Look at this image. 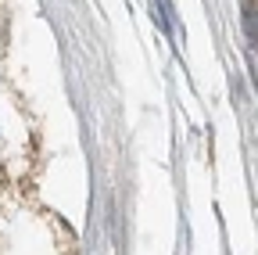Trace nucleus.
Here are the masks:
<instances>
[{
    "label": "nucleus",
    "mask_w": 258,
    "mask_h": 255,
    "mask_svg": "<svg viewBox=\"0 0 258 255\" xmlns=\"http://www.w3.org/2000/svg\"><path fill=\"white\" fill-rule=\"evenodd\" d=\"M244 33L251 47H258V4H244Z\"/></svg>",
    "instance_id": "nucleus-1"
},
{
    "label": "nucleus",
    "mask_w": 258,
    "mask_h": 255,
    "mask_svg": "<svg viewBox=\"0 0 258 255\" xmlns=\"http://www.w3.org/2000/svg\"><path fill=\"white\" fill-rule=\"evenodd\" d=\"M154 8H158V25L172 36V18H176L172 15V4H169V0H154Z\"/></svg>",
    "instance_id": "nucleus-2"
}]
</instances>
